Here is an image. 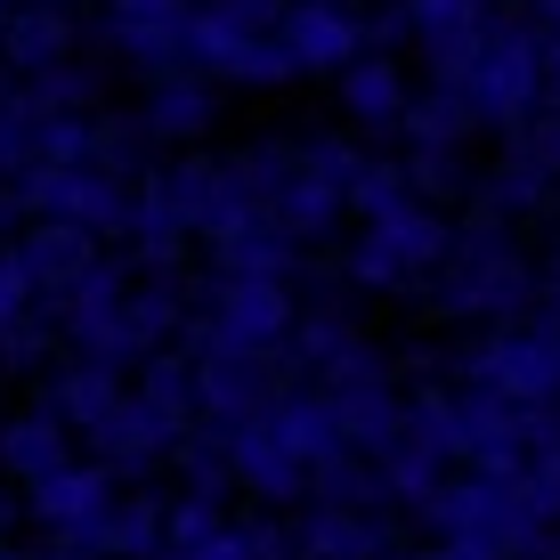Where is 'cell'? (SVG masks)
<instances>
[{
	"label": "cell",
	"mask_w": 560,
	"mask_h": 560,
	"mask_svg": "<svg viewBox=\"0 0 560 560\" xmlns=\"http://www.w3.org/2000/svg\"><path fill=\"white\" fill-rule=\"evenodd\" d=\"M308 560H390V520L374 504H334L308 528Z\"/></svg>",
	"instance_id": "cell-1"
}]
</instances>
